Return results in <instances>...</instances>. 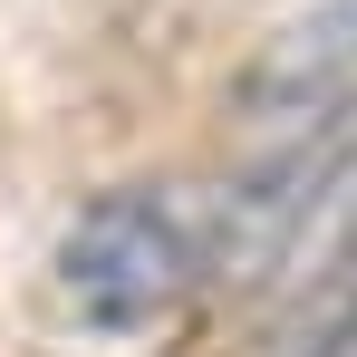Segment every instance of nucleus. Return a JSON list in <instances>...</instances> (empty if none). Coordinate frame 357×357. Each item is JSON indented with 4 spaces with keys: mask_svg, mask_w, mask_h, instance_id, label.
Here are the masks:
<instances>
[{
    "mask_svg": "<svg viewBox=\"0 0 357 357\" xmlns=\"http://www.w3.org/2000/svg\"><path fill=\"white\" fill-rule=\"evenodd\" d=\"M213 271V193L126 183L59 232V290L87 328H145Z\"/></svg>",
    "mask_w": 357,
    "mask_h": 357,
    "instance_id": "f257e3e1",
    "label": "nucleus"
},
{
    "mask_svg": "<svg viewBox=\"0 0 357 357\" xmlns=\"http://www.w3.org/2000/svg\"><path fill=\"white\" fill-rule=\"evenodd\" d=\"M309 357H357V290H348V309L319 328V348H309Z\"/></svg>",
    "mask_w": 357,
    "mask_h": 357,
    "instance_id": "7ed1b4c3",
    "label": "nucleus"
},
{
    "mask_svg": "<svg viewBox=\"0 0 357 357\" xmlns=\"http://www.w3.org/2000/svg\"><path fill=\"white\" fill-rule=\"evenodd\" d=\"M348 97H357V0H309L241 68V116H271V126H319Z\"/></svg>",
    "mask_w": 357,
    "mask_h": 357,
    "instance_id": "f03ea898",
    "label": "nucleus"
}]
</instances>
